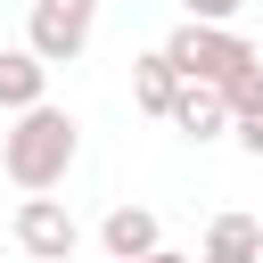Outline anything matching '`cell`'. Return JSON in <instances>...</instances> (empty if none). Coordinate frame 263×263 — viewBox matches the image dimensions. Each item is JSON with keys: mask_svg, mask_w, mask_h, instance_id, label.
<instances>
[{"mask_svg": "<svg viewBox=\"0 0 263 263\" xmlns=\"http://www.w3.org/2000/svg\"><path fill=\"white\" fill-rule=\"evenodd\" d=\"M164 123H181L189 140H222V132H230V107H222V90H214V82H181V90H173V107H164Z\"/></svg>", "mask_w": 263, "mask_h": 263, "instance_id": "5b68a950", "label": "cell"}, {"mask_svg": "<svg viewBox=\"0 0 263 263\" xmlns=\"http://www.w3.org/2000/svg\"><path fill=\"white\" fill-rule=\"evenodd\" d=\"M173 90H181V74H173V58H164V49L132 58V99H140L148 115H164V107H173Z\"/></svg>", "mask_w": 263, "mask_h": 263, "instance_id": "ba28073f", "label": "cell"}, {"mask_svg": "<svg viewBox=\"0 0 263 263\" xmlns=\"http://www.w3.org/2000/svg\"><path fill=\"white\" fill-rule=\"evenodd\" d=\"M222 107H230V123H238V115H263V58H255L238 82H222Z\"/></svg>", "mask_w": 263, "mask_h": 263, "instance_id": "30bf717a", "label": "cell"}, {"mask_svg": "<svg viewBox=\"0 0 263 263\" xmlns=\"http://www.w3.org/2000/svg\"><path fill=\"white\" fill-rule=\"evenodd\" d=\"M164 58H173V74H181V82H214V90H222V82H238V74L255 66L247 33H230V25H197V16L164 41Z\"/></svg>", "mask_w": 263, "mask_h": 263, "instance_id": "7a4b0ae2", "label": "cell"}, {"mask_svg": "<svg viewBox=\"0 0 263 263\" xmlns=\"http://www.w3.org/2000/svg\"><path fill=\"white\" fill-rule=\"evenodd\" d=\"M74 148H82V123L66 115V107H25L16 123H8V140H0V173L33 197V189H58L66 173H74Z\"/></svg>", "mask_w": 263, "mask_h": 263, "instance_id": "6da1fadb", "label": "cell"}, {"mask_svg": "<svg viewBox=\"0 0 263 263\" xmlns=\"http://www.w3.org/2000/svg\"><path fill=\"white\" fill-rule=\"evenodd\" d=\"M132 263H197V255H173V247H148V255H132Z\"/></svg>", "mask_w": 263, "mask_h": 263, "instance_id": "4fadbf2b", "label": "cell"}, {"mask_svg": "<svg viewBox=\"0 0 263 263\" xmlns=\"http://www.w3.org/2000/svg\"><path fill=\"white\" fill-rule=\"evenodd\" d=\"M197 263H263V255H197Z\"/></svg>", "mask_w": 263, "mask_h": 263, "instance_id": "5bb4252c", "label": "cell"}, {"mask_svg": "<svg viewBox=\"0 0 263 263\" xmlns=\"http://www.w3.org/2000/svg\"><path fill=\"white\" fill-rule=\"evenodd\" d=\"M238 148H247V156H263V115H238Z\"/></svg>", "mask_w": 263, "mask_h": 263, "instance_id": "7c38bea8", "label": "cell"}, {"mask_svg": "<svg viewBox=\"0 0 263 263\" xmlns=\"http://www.w3.org/2000/svg\"><path fill=\"white\" fill-rule=\"evenodd\" d=\"M90 25H99V0H33L25 16V49L41 66H74L90 49Z\"/></svg>", "mask_w": 263, "mask_h": 263, "instance_id": "3957f363", "label": "cell"}, {"mask_svg": "<svg viewBox=\"0 0 263 263\" xmlns=\"http://www.w3.org/2000/svg\"><path fill=\"white\" fill-rule=\"evenodd\" d=\"M99 247H107L115 263H132V255H148V247H164V238H156V214H148V205H115V214L99 222Z\"/></svg>", "mask_w": 263, "mask_h": 263, "instance_id": "52a82bcc", "label": "cell"}, {"mask_svg": "<svg viewBox=\"0 0 263 263\" xmlns=\"http://www.w3.org/2000/svg\"><path fill=\"white\" fill-rule=\"evenodd\" d=\"M238 8H247V0H189V16H197V25H230Z\"/></svg>", "mask_w": 263, "mask_h": 263, "instance_id": "8fae6325", "label": "cell"}, {"mask_svg": "<svg viewBox=\"0 0 263 263\" xmlns=\"http://www.w3.org/2000/svg\"><path fill=\"white\" fill-rule=\"evenodd\" d=\"M74 238H82V230H74V214H66L49 189H33V197L16 205V247H25L33 263H66V255H74Z\"/></svg>", "mask_w": 263, "mask_h": 263, "instance_id": "277c9868", "label": "cell"}, {"mask_svg": "<svg viewBox=\"0 0 263 263\" xmlns=\"http://www.w3.org/2000/svg\"><path fill=\"white\" fill-rule=\"evenodd\" d=\"M41 99H49V66H41L33 49H0V107L25 115V107H41Z\"/></svg>", "mask_w": 263, "mask_h": 263, "instance_id": "8992f818", "label": "cell"}, {"mask_svg": "<svg viewBox=\"0 0 263 263\" xmlns=\"http://www.w3.org/2000/svg\"><path fill=\"white\" fill-rule=\"evenodd\" d=\"M205 255H263V222H255V214H214Z\"/></svg>", "mask_w": 263, "mask_h": 263, "instance_id": "9c48e42d", "label": "cell"}]
</instances>
